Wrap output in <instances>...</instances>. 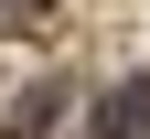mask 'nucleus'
<instances>
[{
    "mask_svg": "<svg viewBox=\"0 0 150 139\" xmlns=\"http://www.w3.org/2000/svg\"><path fill=\"white\" fill-rule=\"evenodd\" d=\"M86 139H150V86H139V75L107 86L97 107H86Z\"/></svg>",
    "mask_w": 150,
    "mask_h": 139,
    "instance_id": "f257e3e1",
    "label": "nucleus"
},
{
    "mask_svg": "<svg viewBox=\"0 0 150 139\" xmlns=\"http://www.w3.org/2000/svg\"><path fill=\"white\" fill-rule=\"evenodd\" d=\"M54 107H64V86H32L22 107L0 118V139H43V128H54Z\"/></svg>",
    "mask_w": 150,
    "mask_h": 139,
    "instance_id": "f03ea898",
    "label": "nucleus"
},
{
    "mask_svg": "<svg viewBox=\"0 0 150 139\" xmlns=\"http://www.w3.org/2000/svg\"><path fill=\"white\" fill-rule=\"evenodd\" d=\"M54 22V0H0V32H43Z\"/></svg>",
    "mask_w": 150,
    "mask_h": 139,
    "instance_id": "7ed1b4c3",
    "label": "nucleus"
}]
</instances>
